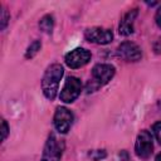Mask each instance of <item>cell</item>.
<instances>
[{"instance_id":"7","label":"cell","mask_w":161,"mask_h":161,"mask_svg":"<svg viewBox=\"0 0 161 161\" xmlns=\"http://www.w3.org/2000/svg\"><path fill=\"white\" fill-rule=\"evenodd\" d=\"M84 36L88 42H92L96 44H108L113 39V33L109 29H103L99 26H92L84 31Z\"/></svg>"},{"instance_id":"11","label":"cell","mask_w":161,"mask_h":161,"mask_svg":"<svg viewBox=\"0 0 161 161\" xmlns=\"http://www.w3.org/2000/svg\"><path fill=\"white\" fill-rule=\"evenodd\" d=\"M53 26H54V19H53V16H52L50 14L44 15V16L40 19V21H39V28H40V30H43L44 33H48V34L52 33Z\"/></svg>"},{"instance_id":"6","label":"cell","mask_w":161,"mask_h":161,"mask_svg":"<svg viewBox=\"0 0 161 161\" xmlns=\"http://www.w3.org/2000/svg\"><path fill=\"white\" fill-rule=\"evenodd\" d=\"M53 123L59 133H67L73 123V113L65 107H58L54 113Z\"/></svg>"},{"instance_id":"12","label":"cell","mask_w":161,"mask_h":161,"mask_svg":"<svg viewBox=\"0 0 161 161\" xmlns=\"http://www.w3.org/2000/svg\"><path fill=\"white\" fill-rule=\"evenodd\" d=\"M40 48H42V43H40V40H34V42L28 47L26 53H25V58H26V59H31V58H34V57L38 54V52L40 50Z\"/></svg>"},{"instance_id":"5","label":"cell","mask_w":161,"mask_h":161,"mask_svg":"<svg viewBox=\"0 0 161 161\" xmlns=\"http://www.w3.org/2000/svg\"><path fill=\"white\" fill-rule=\"evenodd\" d=\"M91 52L84 49V48H77V49H73L72 52L67 53L65 54V64L72 68V69H77V68H80L83 65H86L89 60H91Z\"/></svg>"},{"instance_id":"15","label":"cell","mask_w":161,"mask_h":161,"mask_svg":"<svg viewBox=\"0 0 161 161\" xmlns=\"http://www.w3.org/2000/svg\"><path fill=\"white\" fill-rule=\"evenodd\" d=\"M1 133H3V141H5V138L8 137V133H9V127H8V123L5 119H3V122H1Z\"/></svg>"},{"instance_id":"1","label":"cell","mask_w":161,"mask_h":161,"mask_svg":"<svg viewBox=\"0 0 161 161\" xmlns=\"http://www.w3.org/2000/svg\"><path fill=\"white\" fill-rule=\"evenodd\" d=\"M64 74V69L60 64L54 63L52 65H49L43 75L42 79V89L44 96L49 99L53 101L58 93V87H59V82L62 79Z\"/></svg>"},{"instance_id":"4","label":"cell","mask_w":161,"mask_h":161,"mask_svg":"<svg viewBox=\"0 0 161 161\" xmlns=\"http://www.w3.org/2000/svg\"><path fill=\"white\" fill-rule=\"evenodd\" d=\"M152 148H153L152 135L147 130H142L136 138V143H135L136 155L141 158H147L152 153Z\"/></svg>"},{"instance_id":"10","label":"cell","mask_w":161,"mask_h":161,"mask_svg":"<svg viewBox=\"0 0 161 161\" xmlns=\"http://www.w3.org/2000/svg\"><path fill=\"white\" fill-rule=\"evenodd\" d=\"M138 11L137 9H132L130 11H127L122 19H121V23H119V28H118V31L121 35H130L133 33V23L136 20V16H137Z\"/></svg>"},{"instance_id":"13","label":"cell","mask_w":161,"mask_h":161,"mask_svg":"<svg viewBox=\"0 0 161 161\" xmlns=\"http://www.w3.org/2000/svg\"><path fill=\"white\" fill-rule=\"evenodd\" d=\"M152 131H153V135H155L156 140H157L158 143L161 145V121L156 122V123L152 126Z\"/></svg>"},{"instance_id":"14","label":"cell","mask_w":161,"mask_h":161,"mask_svg":"<svg viewBox=\"0 0 161 161\" xmlns=\"http://www.w3.org/2000/svg\"><path fill=\"white\" fill-rule=\"evenodd\" d=\"M9 13L6 9H3L1 10V30L5 29V26L8 25V21H9Z\"/></svg>"},{"instance_id":"2","label":"cell","mask_w":161,"mask_h":161,"mask_svg":"<svg viewBox=\"0 0 161 161\" xmlns=\"http://www.w3.org/2000/svg\"><path fill=\"white\" fill-rule=\"evenodd\" d=\"M63 150H64L63 141L58 140L54 133H50L45 142L40 161H60Z\"/></svg>"},{"instance_id":"17","label":"cell","mask_w":161,"mask_h":161,"mask_svg":"<svg viewBox=\"0 0 161 161\" xmlns=\"http://www.w3.org/2000/svg\"><path fill=\"white\" fill-rule=\"evenodd\" d=\"M155 161H161V152H160V153H158V155L156 156V158H155Z\"/></svg>"},{"instance_id":"9","label":"cell","mask_w":161,"mask_h":161,"mask_svg":"<svg viewBox=\"0 0 161 161\" xmlns=\"http://www.w3.org/2000/svg\"><path fill=\"white\" fill-rule=\"evenodd\" d=\"M117 55L128 62H137L142 57L141 48L132 42H123L117 48Z\"/></svg>"},{"instance_id":"18","label":"cell","mask_w":161,"mask_h":161,"mask_svg":"<svg viewBox=\"0 0 161 161\" xmlns=\"http://www.w3.org/2000/svg\"><path fill=\"white\" fill-rule=\"evenodd\" d=\"M125 161H128V160H125Z\"/></svg>"},{"instance_id":"8","label":"cell","mask_w":161,"mask_h":161,"mask_svg":"<svg viewBox=\"0 0 161 161\" xmlns=\"http://www.w3.org/2000/svg\"><path fill=\"white\" fill-rule=\"evenodd\" d=\"M114 73H116L114 67L111 64H104V63L96 64L92 69V77H93V80L97 83V87L107 84L113 78Z\"/></svg>"},{"instance_id":"16","label":"cell","mask_w":161,"mask_h":161,"mask_svg":"<svg viewBox=\"0 0 161 161\" xmlns=\"http://www.w3.org/2000/svg\"><path fill=\"white\" fill-rule=\"evenodd\" d=\"M155 20H156V24L158 25V28H161V6H160V8L157 9V11H156Z\"/></svg>"},{"instance_id":"3","label":"cell","mask_w":161,"mask_h":161,"mask_svg":"<svg viewBox=\"0 0 161 161\" xmlns=\"http://www.w3.org/2000/svg\"><path fill=\"white\" fill-rule=\"evenodd\" d=\"M82 92V82L77 77H68L59 94L60 101L64 103H72L78 98Z\"/></svg>"}]
</instances>
